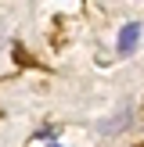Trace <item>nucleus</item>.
Returning <instances> with one entry per match:
<instances>
[{"instance_id": "f257e3e1", "label": "nucleus", "mask_w": 144, "mask_h": 147, "mask_svg": "<svg viewBox=\"0 0 144 147\" xmlns=\"http://www.w3.org/2000/svg\"><path fill=\"white\" fill-rule=\"evenodd\" d=\"M137 43H141V25H137V22H130V25H122V32H119V43H115V50H119V57L133 54V50H137Z\"/></svg>"}, {"instance_id": "f03ea898", "label": "nucleus", "mask_w": 144, "mask_h": 147, "mask_svg": "<svg viewBox=\"0 0 144 147\" xmlns=\"http://www.w3.org/2000/svg\"><path fill=\"white\" fill-rule=\"evenodd\" d=\"M130 122H133V111H130V108H122V111H115V119L97 122V129H101L105 136H112V133H119V129H126Z\"/></svg>"}, {"instance_id": "7ed1b4c3", "label": "nucleus", "mask_w": 144, "mask_h": 147, "mask_svg": "<svg viewBox=\"0 0 144 147\" xmlns=\"http://www.w3.org/2000/svg\"><path fill=\"white\" fill-rule=\"evenodd\" d=\"M47 147H58V144H47Z\"/></svg>"}]
</instances>
